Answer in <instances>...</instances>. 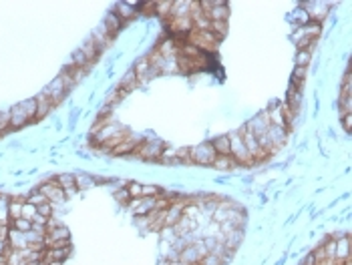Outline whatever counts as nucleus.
<instances>
[{"label":"nucleus","instance_id":"obj_1","mask_svg":"<svg viewBox=\"0 0 352 265\" xmlns=\"http://www.w3.org/2000/svg\"><path fill=\"white\" fill-rule=\"evenodd\" d=\"M185 42H189V44H193L195 48H199L203 54L205 52H214L216 48H218V38L211 34L209 30H191V32H187V36H185Z\"/></svg>","mask_w":352,"mask_h":265},{"label":"nucleus","instance_id":"obj_2","mask_svg":"<svg viewBox=\"0 0 352 265\" xmlns=\"http://www.w3.org/2000/svg\"><path fill=\"white\" fill-rule=\"evenodd\" d=\"M230 137V157L236 161V165H252L254 159L250 157L246 145H244V139H242V132H232Z\"/></svg>","mask_w":352,"mask_h":265},{"label":"nucleus","instance_id":"obj_3","mask_svg":"<svg viewBox=\"0 0 352 265\" xmlns=\"http://www.w3.org/2000/svg\"><path fill=\"white\" fill-rule=\"evenodd\" d=\"M165 149V143L159 139H149V141H141L139 147L135 149V155L145 159V161H159L161 153Z\"/></svg>","mask_w":352,"mask_h":265},{"label":"nucleus","instance_id":"obj_4","mask_svg":"<svg viewBox=\"0 0 352 265\" xmlns=\"http://www.w3.org/2000/svg\"><path fill=\"white\" fill-rule=\"evenodd\" d=\"M70 85H73V81H70L66 75L60 73V75H58V77H56V79L44 89V95H46L54 105H58V103L64 99V95L68 93V87H70Z\"/></svg>","mask_w":352,"mask_h":265},{"label":"nucleus","instance_id":"obj_5","mask_svg":"<svg viewBox=\"0 0 352 265\" xmlns=\"http://www.w3.org/2000/svg\"><path fill=\"white\" fill-rule=\"evenodd\" d=\"M189 155H191V163H197V165H203V167L211 165L218 157L214 147H211V143H201V145L189 149Z\"/></svg>","mask_w":352,"mask_h":265},{"label":"nucleus","instance_id":"obj_6","mask_svg":"<svg viewBox=\"0 0 352 265\" xmlns=\"http://www.w3.org/2000/svg\"><path fill=\"white\" fill-rule=\"evenodd\" d=\"M133 73H135V77H137V83H139V85H145V83H149V79H153V77L157 75V73L151 69V64H149V58H147V56H143V58H139V60H137V64H135Z\"/></svg>","mask_w":352,"mask_h":265},{"label":"nucleus","instance_id":"obj_7","mask_svg":"<svg viewBox=\"0 0 352 265\" xmlns=\"http://www.w3.org/2000/svg\"><path fill=\"white\" fill-rule=\"evenodd\" d=\"M48 201H54V203H62L64 201V191L54 183V181H50V183H44V185H40V189H38Z\"/></svg>","mask_w":352,"mask_h":265},{"label":"nucleus","instance_id":"obj_8","mask_svg":"<svg viewBox=\"0 0 352 265\" xmlns=\"http://www.w3.org/2000/svg\"><path fill=\"white\" fill-rule=\"evenodd\" d=\"M70 255V247H46L44 249V261H60L64 263V259Z\"/></svg>","mask_w":352,"mask_h":265},{"label":"nucleus","instance_id":"obj_9","mask_svg":"<svg viewBox=\"0 0 352 265\" xmlns=\"http://www.w3.org/2000/svg\"><path fill=\"white\" fill-rule=\"evenodd\" d=\"M103 28H105V32L113 38V36H117V32L123 28V22L119 20V16L115 14V12H109L107 16H105V22H103Z\"/></svg>","mask_w":352,"mask_h":265},{"label":"nucleus","instance_id":"obj_10","mask_svg":"<svg viewBox=\"0 0 352 265\" xmlns=\"http://www.w3.org/2000/svg\"><path fill=\"white\" fill-rule=\"evenodd\" d=\"M34 101H36V119H44L52 111V107H54V103L44 93H40L38 97H34Z\"/></svg>","mask_w":352,"mask_h":265},{"label":"nucleus","instance_id":"obj_11","mask_svg":"<svg viewBox=\"0 0 352 265\" xmlns=\"http://www.w3.org/2000/svg\"><path fill=\"white\" fill-rule=\"evenodd\" d=\"M139 143H141V139L139 137H127L125 141H121L111 153L113 155H125V153H135V149L139 147Z\"/></svg>","mask_w":352,"mask_h":265},{"label":"nucleus","instance_id":"obj_12","mask_svg":"<svg viewBox=\"0 0 352 265\" xmlns=\"http://www.w3.org/2000/svg\"><path fill=\"white\" fill-rule=\"evenodd\" d=\"M93 42H95V46H97V50H99V54L107 48V46H111V42H113V38L105 32V28L101 26V28H97L95 30V34H93Z\"/></svg>","mask_w":352,"mask_h":265},{"label":"nucleus","instance_id":"obj_13","mask_svg":"<svg viewBox=\"0 0 352 265\" xmlns=\"http://www.w3.org/2000/svg\"><path fill=\"white\" fill-rule=\"evenodd\" d=\"M8 113H10V127H12V129H22V127L28 123V119H26L24 111L20 109V105L12 107Z\"/></svg>","mask_w":352,"mask_h":265},{"label":"nucleus","instance_id":"obj_14","mask_svg":"<svg viewBox=\"0 0 352 265\" xmlns=\"http://www.w3.org/2000/svg\"><path fill=\"white\" fill-rule=\"evenodd\" d=\"M207 20L209 22H216V20H228V16H230V8H228V4L224 2V4H220V6H214L207 14Z\"/></svg>","mask_w":352,"mask_h":265},{"label":"nucleus","instance_id":"obj_15","mask_svg":"<svg viewBox=\"0 0 352 265\" xmlns=\"http://www.w3.org/2000/svg\"><path fill=\"white\" fill-rule=\"evenodd\" d=\"M113 12L119 16V20L121 22H125V20H131L135 14H137V8H133L131 4H125V2H119L115 8H113Z\"/></svg>","mask_w":352,"mask_h":265},{"label":"nucleus","instance_id":"obj_16","mask_svg":"<svg viewBox=\"0 0 352 265\" xmlns=\"http://www.w3.org/2000/svg\"><path fill=\"white\" fill-rule=\"evenodd\" d=\"M189 12H191V2H185V0H177V2H173V8H171V16L173 18L189 16Z\"/></svg>","mask_w":352,"mask_h":265},{"label":"nucleus","instance_id":"obj_17","mask_svg":"<svg viewBox=\"0 0 352 265\" xmlns=\"http://www.w3.org/2000/svg\"><path fill=\"white\" fill-rule=\"evenodd\" d=\"M300 105H302V91H298V89H290V91H288V105H286V107H288L292 113L298 115Z\"/></svg>","mask_w":352,"mask_h":265},{"label":"nucleus","instance_id":"obj_18","mask_svg":"<svg viewBox=\"0 0 352 265\" xmlns=\"http://www.w3.org/2000/svg\"><path fill=\"white\" fill-rule=\"evenodd\" d=\"M211 147H214L216 155H230V137L222 135V137L214 139V141H211Z\"/></svg>","mask_w":352,"mask_h":265},{"label":"nucleus","instance_id":"obj_19","mask_svg":"<svg viewBox=\"0 0 352 265\" xmlns=\"http://www.w3.org/2000/svg\"><path fill=\"white\" fill-rule=\"evenodd\" d=\"M26 201L24 199H12V201L8 203V217H10V221H14V219H20V213H22V205H24Z\"/></svg>","mask_w":352,"mask_h":265},{"label":"nucleus","instance_id":"obj_20","mask_svg":"<svg viewBox=\"0 0 352 265\" xmlns=\"http://www.w3.org/2000/svg\"><path fill=\"white\" fill-rule=\"evenodd\" d=\"M209 32L214 34L218 40L226 36L228 32V20H216V22H209Z\"/></svg>","mask_w":352,"mask_h":265},{"label":"nucleus","instance_id":"obj_21","mask_svg":"<svg viewBox=\"0 0 352 265\" xmlns=\"http://www.w3.org/2000/svg\"><path fill=\"white\" fill-rule=\"evenodd\" d=\"M234 165H236V161H234L230 155H218V157H216V161L211 163V167H216V169H220V171L234 169Z\"/></svg>","mask_w":352,"mask_h":265},{"label":"nucleus","instance_id":"obj_22","mask_svg":"<svg viewBox=\"0 0 352 265\" xmlns=\"http://www.w3.org/2000/svg\"><path fill=\"white\" fill-rule=\"evenodd\" d=\"M139 83H137V77H135V73L133 71H129L123 79H121V83H119V89L121 91H125V93H131L135 87H137Z\"/></svg>","mask_w":352,"mask_h":265},{"label":"nucleus","instance_id":"obj_23","mask_svg":"<svg viewBox=\"0 0 352 265\" xmlns=\"http://www.w3.org/2000/svg\"><path fill=\"white\" fill-rule=\"evenodd\" d=\"M54 183L62 189V191H68V189H75V175H70V173H62L54 179Z\"/></svg>","mask_w":352,"mask_h":265},{"label":"nucleus","instance_id":"obj_24","mask_svg":"<svg viewBox=\"0 0 352 265\" xmlns=\"http://www.w3.org/2000/svg\"><path fill=\"white\" fill-rule=\"evenodd\" d=\"M81 50H83V54L89 58V62H93V60L99 56V50H97V46H95L93 40H87V42L81 46Z\"/></svg>","mask_w":352,"mask_h":265},{"label":"nucleus","instance_id":"obj_25","mask_svg":"<svg viewBox=\"0 0 352 265\" xmlns=\"http://www.w3.org/2000/svg\"><path fill=\"white\" fill-rule=\"evenodd\" d=\"M20 109L24 111V115H26L28 121H30V119H36V101H34V99H28V101L20 103Z\"/></svg>","mask_w":352,"mask_h":265},{"label":"nucleus","instance_id":"obj_26","mask_svg":"<svg viewBox=\"0 0 352 265\" xmlns=\"http://www.w3.org/2000/svg\"><path fill=\"white\" fill-rule=\"evenodd\" d=\"M173 8V0H163V2H155V12L161 16H169Z\"/></svg>","mask_w":352,"mask_h":265},{"label":"nucleus","instance_id":"obj_27","mask_svg":"<svg viewBox=\"0 0 352 265\" xmlns=\"http://www.w3.org/2000/svg\"><path fill=\"white\" fill-rule=\"evenodd\" d=\"M93 185H95V179L89 177V175H79V177H75V187H77V189H89V187H93Z\"/></svg>","mask_w":352,"mask_h":265},{"label":"nucleus","instance_id":"obj_28","mask_svg":"<svg viewBox=\"0 0 352 265\" xmlns=\"http://www.w3.org/2000/svg\"><path fill=\"white\" fill-rule=\"evenodd\" d=\"M73 64H75V66H81V69H87L91 62H89V58L83 54V50L79 48V50L73 52Z\"/></svg>","mask_w":352,"mask_h":265},{"label":"nucleus","instance_id":"obj_29","mask_svg":"<svg viewBox=\"0 0 352 265\" xmlns=\"http://www.w3.org/2000/svg\"><path fill=\"white\" fill-rule=\"evenodd\" d=\"M12 229H16V231H20V233H26V231H30L32 229V221H28V219H14L12 221Z\"/></svg>","mask_w":352,"mask_h":265},{"label":"nucleus","instance_id":"obj_30","mask_svg":"<svg viewBox=\"0 0 352 265\" xmlns=\"http://www.w3.org/2000/svg\"><path fill=\"white\" fill-rule=\"evenodd\" d=\"M127 191H129V197H131V199L143 197V185H141V183H129V185H127Z\"/></svg>","mask_w":352,"mask_h":265},{"label":"nucleus","instance_id":"obj_31","mask_svg":"<svg viewBox=\"0 0 352 265\" xmlns=\"http://www.w3.org/2000/svg\"><path fill=\"white\" fill-rule=\"evenodd\" d=\"M199 265H224V263H222V259L216 253H207V255H203L199 259Z\"/></svg>","mask_w":352,"mask_h":265},{"label":"nucleus","instance_id":"obj_32","mask_svg":"<svg viewBox=\"0 0 352 265\" xmlns=\"http://www.w3.org/2000/svg\"><path fill=\"white\" fill-rule=\"evenodd\" d=\"M28 203H32L34 207H38V205H42V203H48V199H46L40 191H34V193H30V197H28Z\"/></svg>","mask_w":352,"mask_h":265},{"label":"nucleus","instance_id":"obj_33","mask_svg":"<svg viewBox=\"0 0 352 265\" xmlns=\"http://www.w3.org/2000/svg\"><path fill=\"white\" fill-rule=\"evenodd\" d=\"M34 215H36V207H34L32 203H28V201H26V203L22 205V213H20V217H22V219L32 221V217H34Z\"/></svg>","mask_w":352,"mask_h":265},{"label":"nucleus","instance_id":"obj_34","mask_svg":"<svg viewBox=\"0 0 352 265\" xmlns=\"http://www.w3.org/2000/svg\"><path fill=\"white\" fill-rule=\"evenodd\" d=\"M161 195V189L157 185H143V197H151V199H157Z\"/></svg>","mask_w":352,"mask_h":265},{"label":"nucleus","instance_id":"obj_35","mask_svg":"<svg viewBox=\"0 0 352 265\" xmlns=\"http://www.w3.org/2000/svg\"><path fill=\"white\" fill-rule=\"evenodd\" d=\"M308 62H310V52L308 50H298V54H296V66H308Z\"/></svg>","mask_w":352,"mask_h":265},{"label":"nucleus","instance_id":"obj_36","mask_svg":"<svg viewBox=\"0 0 352 265\" xmlns=\"http://www.w3.org/2000/svg\"><path fill=\"white\" fill-rule=\"evenodd\" d=\"M10 127V113H0V132H4Z\"/></svg>","mask_w":352,"mask_h":265},{"label":"nucleus","instance_id":"obj_37","mask_svg":"<svg viewBox=\"0 0 352 265\" xmlns=\"http://www.w3.org/2000/svg\"><path fill=\"white\" fill-rule=\"evenodd\" d=\"M115 201H119V203H127V201H131L127 187H125V189H119V191L115 193Z\"/></svg>","mask_w":352,"mask_h":265},{"label":"nucleus","instance_id":"obj_38","mask_svg":"<svg viewBox=\"0 0 352 265\" xmlns=\"http://www.w3.org/2000/svg\"><path fill=\"white\" fill-rule=\"evenodd\" d=\"M36 213L42 215V217H46V219H50V213H52L50 203H42V205H38V207H36Z\"/></svg>","mask_w":352,"mask_h":265},{"label":"nucleus","instance_id":"obj_39","mask_svg":"<svg viewBox=\"0 0 352 265\" xmlns=\"http://www.w3.org/2000/svg\"><path fill=\"white\" fill-rule=\"evenodd\" d=\"M338 103H340V111H342L344 115H350V97L338 99Z\"/></svg>","mask_w":352,"mask_h":265},{"label":"nucleus","instance_id":"obj_40","mask_svg":"<svg viewBox=\"0 0 352 265\" xmlns=\"http://www.w3.org/2000/svg\"><path fill=\"white\" fill-rule=\"evenodd\" d=\"M342 127H344L346 132L352 131V115H344V117H342Z\"/></svg>","mask_w":352,"mask_h":265},{"label":"nucleus","instance_id":"obj_41","mask_svg":"<svg viewBox=\"0 0 352 265\" xmlns=\"http://www.w3.org/2000/svg\"><path fill=\"white\" fill-rule=\"evenodd\" d=\"M8 225H2L0 223V241H8Z\"/></svg>","mask_w":352,"mask_h":265},{"label":"nucleus","instance_id":"obj_42","mask_svg":"<svg viewBox=\"0 0 352 265\" xmlns=\"http://www.w3.org/2000/svg\"><path fill=\"white\" fill-rule=\"evenodd\" d=\"M10 251V245H8V241H0V255H6Z\"/></svg>","mask_w":352,"mask_h":265},{"label":"nucleus","instance_id":"obj_43","mask_svg":"<svg viewBox=\"0 0 352 265\" xmlns=\"http://www.w3.org/2000/svg\"><path fill=\"white\" fill-rule=\"evenodd\" d=\"M26 265H46L44 259H38V261H26Z\"/></svg>","mask_w":352,"mask_h":265},{"label":"nucleus","instance_id":"obj_44","mask_svg":"<svg viewBox=\"0 0 352 265\" xmlns=\"http://www.w3.org/2000/svg\"><path fill=\"white\" fill-rule=\"evenodd\" d=\"M0 265H8V255H0Z\"/></svg>","mask_w":352,"mask_h":265}]
</instances>
